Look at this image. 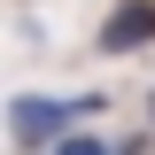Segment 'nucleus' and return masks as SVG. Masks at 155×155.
<instances>
[{"instance_id": "obj_1", "label": "nucleus", "mask_w": 155, "mask_h": 155, "mask_svg": "<svg viewBox=\"0 0 155 155\" xmlns=\"http://www.w3.org/2000/svg\"><path fill=\"white\" fill-rule=\"evenodd\" d=\"M93 109H101V101H47V93H23L16 109H8V132H16V140H31V147H47L70 116H93Z\"/></svg>"}, {"instance_id": "obj_2", "label": "nucleus", "mask_w": 155, "mask_h": 155, "mask_svg": "<svg viewBox=\"0 0 155 155\" xmlns=\"http://www.w3.org/2000/svg\"><path fill=\"white\" fill-rule=\"evenodd\" d=\"M155 39V0H124L109 23H101V54H132Z\"/></svg>"}, {"instance_id": "obj_3", "label": "nucleus", "mask_w": 155, "mask_h": 155, "mask_svg": "<svg viewBox=\"0 0 155 155\" xmlns=\"http://www.w3.org/2000/svg\"><path fill=\"white\" fill-rule=\"evenodd\" d=\"M54 155H132V140H62Z\"/></svg>"}]
</instances>
